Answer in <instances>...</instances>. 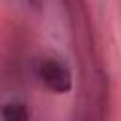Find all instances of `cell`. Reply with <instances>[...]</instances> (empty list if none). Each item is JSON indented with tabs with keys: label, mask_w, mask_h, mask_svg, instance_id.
I'll return each mask as SVG.
<instances>
[{
	"label": "cell",
	"mask_w": 121,
	"mask_h": 121,
	"mask_svg": "<svg viewBox=\"0 0 121 121\" xmlns=\"http://www.w3.org/2000/svg\"><path fill=\"white\" fill-rule=\"evenodd\" d=\"M42 83L53 93H68L72 89V74L68 66L59 59H45L38 68Z\"/></svg>",
	"instance_id": "obj_1"
},
{
	"label": "cell",
	"mask_w": 121,
	"mask_h": 121,
	"mask_svg": "<svg viewBox=\"0 0 121 121\" xmlns=\"http://www.w3.org/2000/svg\"><path fill=\"white\" fill-rule=\"evenodd\" d=\"M28 115L30 113L23 104H8L2 110V117L8 121H23V119H28Z\"/></svg>",
	"instance_id": "obj_2"
}]
</instances>
